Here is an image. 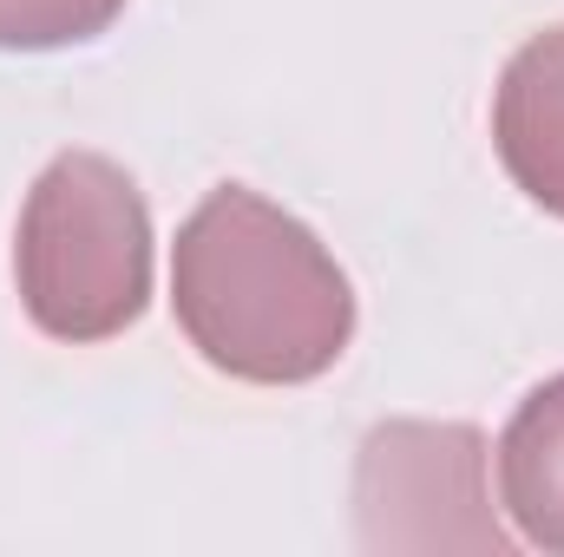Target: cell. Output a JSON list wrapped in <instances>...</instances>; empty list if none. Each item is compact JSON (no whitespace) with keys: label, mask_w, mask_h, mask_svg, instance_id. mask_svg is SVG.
Segmentation results:
<instances>
[{"label":"cell","mask_w":564,"mask_h":557,"mask_svg":"<svg viewBox=\"0 0 564 557\" xmlns=\"http://www.w3.org/2000/svg\"><path fill=\"white\" fill-rule=\"evenodd\" d=\"M171 308L191 348L250 387H302L328 374L355 335V288L322 237L257 197L217 184L177 230Z\"/></svg>","instance_id":"obj_1"},{"label":"cell","mask_w":564,"mask_h":557,"mask_svg":"<svg viewBox=\"0 0 564 557\" xmlns=\"http://www.w3.org/2000/svg\"><path fill=\"white\" fill-rule=\"evenodd\" d=\"M20 302L53 341H112L151 302V217L139 184L99 151H59L20 210Z\"/></svg>","instance_id":"obj_2"},{"label":"cell","mask_w":564,"mask_h":557,"mask_svg":"<svg viewBox=\"0 0 564 557\" xmlns=\"http://www.w3.org/2000/svg\"><path fill=\"white\" fill-rule=\"evenodd\" d=\"M355 532L368 551H512L486 499V433L388 419L355 459Z\"/></svg>","instance_id":"obj_3"},{"label":"cell","mask_w":564,"mask_h":557,"mask_svg":"<svg viewBox=\"0 0 564 557\" xmlns=\"http://www.w3.org/2000/svg\"><path fill=\"white\" fill-rule=\"evenodd\" d=\"M492 144L506 177L539 204L564 217V26L532 33L492 99Z\"/></svg>","instance_id":"obj_4"},{"label":"cell","mask_w":564,"mask_h":557,"mask_svg":"<svg viewBox=\"0 0 564 557\" xmlns=\"http://www.w3.org/2000/svg\"><path fill=\"white\" fill-rule=\"evenodd\" d=\"M499 499L525 545L564 557V374L532 387L499 433Z\"/></svg>","instance_id":"obj_5"},{"label":"cell","mask_w":564,"mask_h":557,"mask_svg":"<svg viewBox=\"0 0 564 557\" xmlns=\"http://www.w3.org/2000/svg\"><path fill=\"white\" fill-rule=\"evenodd\" d=\"M126 0H0V53H53L99 40Z\"/></svg>","instance_id":"obj_6"}]
</instances>
